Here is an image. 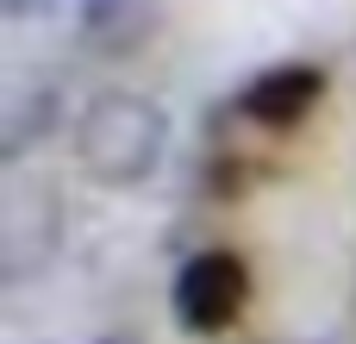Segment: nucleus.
<instances>
[{"instance_id":"0eeeda50","label":"nucleus","mask_w":356,"mask_h":344,"mask_svg":"<svg viewBox=\"0 0 356 344\" xmlns=\"http://www.w3.org/2000/svg\"><path fill=\"white\" fill-rule=\"evenodd\" d=\"M100 344H144V338H138V332H106Z\"/></svg>"},{"instance_id":"20e7f679","label":"nucleus","mask_w":356,"mask_h":344,"mask_svg":"<svg viewBox=\"0 0 356 344\" xmlns=\"http://www.w3.org/2000/svg\"><path fill=\"white\" fill-rule=\"evenodd\" d=\"M319 94H325V75L313 69V63H275V69H263L250 88H244V119H257V125H269V132H288V125H300L313 107H319Z\"/></svg>"},{"instance_id":"39448f33","label":"nucleus","mask_w":356,"mask_h":344,"mask_svg":"<svg viewBox=\"0 0 356 344\" xmlns=\"http://www.w3.org/2000/svg\"><path fill=\"white\" fill-rule=\"evenodd\" d=\"M56 107H63L56 88H19V94L6 100V119H0V157L19 163V157L56 125Z\"/></svg>"},{"instance_id":"423d86ee","label":"nucleus","mask_w":356,"mask_h":344,"mask_svg":"<svg viewBox=\"0 0 356 344\" xmlns=\"http://www.w3.org/2000/svg\"><path fill=\"white\" fill-rule=\"evenodd\" d=\"M50 6H56V0H0V13H6V19H44Z\"/></svg>"},{"instance_id":"f257e3e1","label":"nucleus","mask_w":356,"mask_h":344,"mask_svg":"<svg viewBox=\"0 0 356 344\" xmlns=\"http://www.w3.org/2000/svg\"><path fill=\"white\" fill-rule=\"evenodd\" d=\"M169 150V113L163 100L150 94H131V88H106L81 107L75 119V157L94 182L106 188H131L144 182Z\"/></svg>"},{"instance_id":"7ed1b4c3","label":"nucleus","mask_w":356,"mask_h":344,"mask_svg":"<svg viewBox=\"0 0 356 344\" xmlns=\"http://www.w3.org/2000/svg\"><path fill=\"white\" fill-rule=\"evenodd\" d=\"M56 226H63V201L44 182H19L0 201V276L6 282H31L50 257H56Z\"/></svg>"},{"instance_id":"f03ea898","label":"nucleus","mask_w":356,"mask_h":344,"mask_svg":"<svg viewBox=\"0 0 356 344\" xmlns=\"http://www.w3.org/2000/svg\"><path fill=\"white\" fill-rule=\"evenodd\" d=\"M244 301H250V269H244L238 251H200V257H188L181 276H175V288H169V307H175V320L188 332H225V326H238Z\"/></svg>"}]
</instances>
